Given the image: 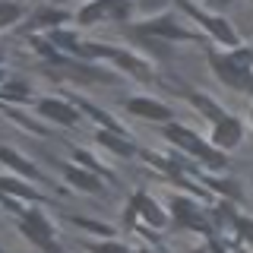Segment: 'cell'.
Masks as SVG:
<instances>
[{
    "label": "cell",
    "instance_id": "obj_20",
    "mask_svg": "<svg viewBox=\"0 0 253 253\" xmlns=\"http://www.w3.org/2000/svg\"><path fill=\"white\" fill-rule=\"evenodd\" d=\"M67 19H70L67 10H51V6H44V10H38V16H35V26H63Z\"/></svg>",
    "mask_w": 253,
    "mask_h": 253
},
{
    "label": "cell",
    "instance_id": "obj_21",
    "mask_svg": "<svg viewBox=\"0 0 253 253\" xmlns=\"http://www.w3.org/2000/svg\"><path fill=\"white\" fill-rule=\"evenodd\" d=\"M73 158H76V162H83L85 168H89V171H95V174H108V171L101 168V165L95 162V158H92L89 152H85V149H73Z\"/></svg>",
    "mask_w": 253,
    "mask_h": 253
},
{
    "label": "cell",
    "instance_id": "obj_10",
    "mask_svg": "<svg viewBox=\"0 0 253 253\" xmlns=\"http://www.w3.org/2000/svg\"><path fill=\"white\" fill-rule=\"evenodd\" d=\"M63 174H67V184L83 190V193H98L101 190V177L89 168H76V165H63Z\"/></svg>",
    "mask_w": 253,
    "mask_h": 253
},
{
    "label": "cell",
    "instance_id": "obj_18",
    "mask_svg": "<svg viewBox=\"0 0 253 253\" xmlns=\"http://www.w3.org/2000/svg\"><path fill=\"white\" fill-rule=\"evenodd\" d=\"M29 95H32L29 83H13V79H6L3 89H0V98H3V101H26Z\"/></svg>",
    "mask_w": 253,
    "mask_h": 253
},
{
    "label": "cell",
    "instance_id": "obj_25",
    "mask_svg": "<svg viewBox=\"0 0 253 253\" xmlns=\"http://www.w3.org/2000/svg\"><path fill=\"white\" fill-rule=\"evenodd\" d=\"M133 6L130 3H111V16H130Z\"/></svg>",
    "mask_w": 253,
    "mask_h": 253
},
{
    "label": "cell",
    "instance_id": "obj_24",
    "mask_svg": "<svg viewBox=\"0 0 253 253\" xmlns=\"http://www.w3.org/2000/svg\"><path fill=\"white\" fill-rule=\"evenodd\" d=\"M73 221L85 225V228H89V231H95V234H111V228H108V225H95V221H83V218H73Z\"/></svg>",
    "mask_w": 253,
    "mask_h": 253
},
{
    "label": "cell",
    "instance_id": "obj_2",
    "mask_svg": "<svg viewBox=\"0 0 253 253\" xmlns=\"http://www.w3.org/2000/svg\"><path fill=\"white\" fill-rule=\"evenodd\" d=\"M165 136H168L174 146L180 149V152H190L193 158H200V162H206L209 168H221L225 165V155L218 152L212 142H206L203 136H196L190 126L184 124H171V126H165Z\"/></svg>",
    "mask_w": 253,
    "mask_h": 253
},
{
    "label": "cell",
    "instance_id": "obj_8",
    "mask_svg": "<svg viewBox=\"0 0 253 253\" xmlns=\"http://www.w3.org/2000/svg\"><path fill=\"white\" fill-rule=\"evenodd\" d=\"M142 35H149V38H168V42H190V32L187 29H180L177 22H171L168 16H158V19H146L139 26Z\"/></svg>",
    "mask_w": 253,
    "mask_h": 253
},
{
    "label": "cell",
    "instance_id": "obj_15",
    "mask_svg": "<svg viewBox=\"0 0 253 253\" xmlns=\"http://www.w3.org/2000/svg\"><path fill=\"white\" fill-rule=\"evenodd\" d=\"M111 60H114V63H117V67H124V70H130V73H133V76H136V79H149V67H146V63H142V60H136V57H133V54H124V51H114V54H111Z\"/></svg>",
    "mask_w": 253,
    "mask_h": 253
},
{
    "label": "cell",
    "instance_id": "obj_27",
    "mask_svg": "<svg viewBox=\"0 0 253 253\" xmlns=\"http://www.w3.org/2000/svg\"><path fill=\"white\" fill-rule=\"evenodd\" d=\"M250 121H253V108H250Z\"/></svg>",
    "mask_w": 253,
    "mask_h": 253
},
{
    "label": "cell",
    "instance_id": "obj_5",
    "mask_svg": "<svg viewBox=\"0 0 253 253\" xmlns=\"http://www.w3.org/2000/svg\"><path fill=\"white\" fill-rule=\"evenodd\" d=\"M35 108H38V114H42L44 121H51V124H57V126L79 124V111L70 105L67 98H42Z\"/></svg>",
    "mask_w": 253,
    "mask_h": 253
},
{
    "label": "cell",
    "instance_id": "obj_17",
    "mask_svg": "<svg viewBox=\"0 0 253 253\" xmlns=\"http://www.w3.org/2000/svg\"><path fill=\"white\" fill-rule=\"evenodd\" d=\"M108 13H111V3H89L76 13V22L79 26H92L95 19H101V16H108Z\"/></svg>",
    "mask_w": 253,
    "mask_h": 253
},
{
    "label": "cell",
    "instance_id": "obj_9",
    "mask_svg": "<svg viewBox=\"0 0 253 253\" xmlns=\"http://www.w3.org/2000/svg\"><path fill=\"white\" fill-rule=\"evenodd\" d=\"M171 215L177 218L184 228H193V231H203V228H206L203 209H200L193 200H184V196H177V200L171 203Z\"/></svg>",
    "mask_w": 253,
    "mask_h": 253
},
{
    "label": "cell",
    "instance_id": "obj_14",
    "mask_svg": "<svg viewBox=\"0 0 253 253\" xmlns=\"http://www.w3.org/2000/svg\"><path fill=\"white\" fill-rule=\"evenodd\" d=\"M0 187H3L6 196H19V200H32V203H42V193H35L29 184H19V180H13L10 174H6L3 180H0Z\"/></svg>",
    "mask_w": 253,
    "mask_h": 253
},
{
    "label": "cell",
    "instance_id": "obj_6",
    "mask_svg": "<svg viewBox=\"0 0 253 253\" xmlns=\"http://www.w3.org/2000/svg\"><path fill=\"white\" fill-rule=\"evenodd\" d=\"M184 10L193 13L196 19L206 26V32H212V35H215V42L228 44V47H237V44H241V38H237V32L231 29V22H228V19H221V16H212V13H206V10H196V6H184Z\"/></svg>",
    "mask_w": 253,
    "mask_h": 253
},
{
    "label": "cell",
    "instance_id": "obj_22",
    "mask_svg": "<svg viewBox=\"0 0 253 253\" xmlns=\"http://www.w3.org/2000/svg\"><path fill=\"white\" fill-rule=\"evenodd\" d=\"M234 228H237V234H241L244 241H253V218L237 215V218H234Z\"/></svg>",
    "mask_w": 253,
    "mask_h": 253
},
{
    "label": "cell",
    "instance_id": "obj_7",
    "mask_svg": "<svg viewBox=\"0 0 253 253\" xmlns=\"http://www.w3.org/2000/svg\"><path fill=\"white\" fill-rule=\"evenodd\" d=\"M124 108L136 117H146V121H171V108L149 98V95H133V98L124 101Z\"/></svg>",
    "mask_w": 253,
    "mask_h": 253
},
{
    "label": "cell",
    "instance_id": "obj_19",
    "mask_svg": "<svg viewBox=\"0 0 253 253\" xmlns=\"http://www.w3.org/2000/svg\"><path fill=\"white\" fill-rule=\"evenodd\" d=\"M19 16H26L22 3H10V0H0V29H10Z\"/></svg>",
    "mask_w": 253,
    "mask_h": 253
},
{
    "label": "cell",
    "instance_id": "obj_13",
    "mask_svg": "<svg viewBox=\"0 0 253 253\" xmlns=\"http://www.w3.org/2000/svg\"><path fill=\"white\" fill-rule=\"evenodd\" d=\"M0 158H3V165H6V168H13V171L26 174L29 180H38V168H35L32 162H26V158H19V155H16L10 146H3V149H0Z\"/></svg>",
    "mask_w": 253,
    "mask_h": 253
},
{
    "label": "cell",
    "instance_id": "obj_11",
    "mask_svg": "<svg viewBox=\"0 0 253 253\" xmlns=\"http://www.w3.org/2000/svg\"><path fill=\"white\" fill-rule=\"evenodd\" d=\"M95 139H98L101 149H108L111 155H121V158H130L136 152V146H133L130 139L124 136V133H114V130H98L95 133Z\"/></svg>",
    "mask_w": 253,
    "mask_h": 253
},
{
    "label": "cell",
    "instance_id": "obj_16",
    "mask_svg": "<svg viewBox=\"0 0 253 253\" xmlns=\"http://www.w3.org/2000/svg\"><path fill=\"white\" fill-rule=\"evenodd\" d=\"M190 101H193L196 111H203L206 117H212V124H218V121H225V117H228L225 111L215 105V98H209V95H200V92H196V95H190Z\"/></svg>",
    "mask_w": 253,
    "mask_h": 253
},
{
    "label": "cell",
    "instance_id": "obj_23",
    "mask_svg": "<svg viewBox=\"0 0 253 253\" xmlns=\"http://www.w3.org/2000/svg\"><path fill=\"white\" fill-rule=\"evenodd\" d=\"M92 253H130L124 247V244H117V241H105V244H95Z\"/></svg>",
    "mask_w": 253,
    "mask_h": 253
},
{
    "label": "cell",
    "instance_id": "obj_3",
    "mask_svg": "<svg viewBox=\"0 0 253 253\" xmlns=\"http://www.w3.org/2000/svg\"><path fill=\"white\" fill-rule=\"evenodd\" d=\"M19 231L29 237L35 247H42L44 253H60V247L54 244V225L42 209H26L19 215Z\"/></svg>",
    "mask_w": 253,
    "mask_h": 253
},
{
    "label": "cell",
    "instance_id": "obj_26",
    "mask_svg": "<svg viewBox=\"0 0 253 253\" xmlns=\"http://www.w3.org/2000/svg\"><path fill=\"white\" fill-rule=\"evenodd\" d=\"M139 253H152V250H139Z\"/></svg>",
    "mask_w": 253,
    "mask_h": 253
},
{
    "label": "cell",
    "instance_id": "obj_12",
    "mask_svg": "<svg viewBox=\"0 0 253 253\" xmlns=\"http://www.w3.org/2000/svg\"><path fill=\"white\" fill-rule=\"evenodd\" d=\"M133 209H139V212H142V218L152 221L155 228H165V225H168V215L162 212V206H158L155 200H149V196H142V193L136 196V200H133Z\"/></svg>",
    "mask_w": 253,
    "mask_h": 253
},
{
    "label": "cell",
    "instance_id": "obj_4",
    "mask_svg": "<svg viewBox=\"0 0 253 253\" xmlns=\"http://www.w3.org/2000/svg\"><path fill=\"white\" fill-rule=\"evenodd\" d=\"M241 139H244V124L237 121V117H231V114H228L225 121L212 124L209 142L218 149V152H231V149H237V146H241Z\"/></svg>",
    "mask_w": 253,
    "mask_h": 253
},
{
    "label": "cell",
    "instance_id": "obj_28",
    "mask_svg": "<svg viewBox=\"0 0 253 253\" xmlns=\"http://www.w3.org/2000/svg\"><path fill=\"white\" fill-rule=\"evenodd\" d=\"M250 57H253V47H250Z\"/></svg>",
    "mask_w": 253,
    "mask_h": 253
},
{
    "label": "cell",
    "instance_id": "obj_1",
    "mask_svg": "<svg viewBox=\"0 0 253 253\" xmlns=\"http://www.w3.org/2000/svg\"><path fill=\"white\" fill-rule=\"evenodd\" d=\"M209 63H212L215 76L225 85L253 95V57H250V47H237V51H225V54L212 51Z\"/></svg>",
    "mask_w": 253,
    "mask_h": 253
}]
</instances>
